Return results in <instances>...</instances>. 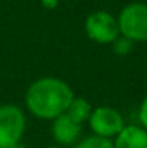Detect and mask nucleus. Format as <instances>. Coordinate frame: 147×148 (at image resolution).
Here are the masks:
<instances>
[{"label": "nucleus", "instance_id": "obj_1", "mask_svg": "<svg viewBox=\"0 0 147 148\" xmlns=\"http://www.w3.org/2000/svg\"><path fill=\"white\" fill-rule=\"evenodd\" d=\"M75 98L73 88L59 77H40L26 91L27 110L37 118L54 120L66 110Z\"/></svg>", "mask_w": 147, "mask_h": 148}, {"label": "nucleus", "instance_id": "obj_2", "mask_svg": "<svg viewBox=\"0 0 147 148\" xmlns=\"http://www.w3.org/2000/svg\"><path fill=\"white\" fill-rule=\"evenodd\" d=\"M120 35L133 43H147V3L133 2L125 5L117 16Z\"/></svg>", "mask_w": 147, "mask_h": 148}, {"label": "nucleus", "instance_id": "obj_3", "mask_svg": "<svg viewBox=\"0 0 147 148\" xmlns=\"http://www.w3.org/2000/svg\"><path fill=\"white\" fill-rule=\"evenodd\" d=\"M26 128V112L19 106H0V148H11L19 143L24 137Z\"/></svg>", "mask_w": 147, "mask_h": 148}, {"label": "nucleus", "instance_id": "obj_4", "mask_svg": "<svg viewBox=\"0 0 147 148\" xmlns=\"http://www.w3.org/2000/svg\"><path fill=\"white\" fill-rule=\"evenodd\" d=\"M84 30L89 40L98 44H112L120 36L117 17L104 10L90 13L84 24Z\"/></svg>", "mask_w": 147, "mask_h": 148}, {"label": "nucleus", "instance_id": "obj_5", "mask_svg": "<svg viewBox=\"0 0 147 148\" xmlns=\"http://www.w3.org/2000/svg\"><path fill=\"white\" fill-rule=\"evenodd\" d=\"M89 126L95 136L114 139L124 129L125 120L117 109L109 106H100L92 109V114L89 117Z\"/></svg>", "mask_w": 147, "mask_h": 148}, {"label": "nucleus", "instance_id": "obj_6", "mask_svg": "<svg viewBox=\"0 0 147 148\" xmlns=\"http://www.w3.org/2000/svg\"><path fill=\"white\" fill-rule=\"evenodd\" d=\"M51 134L54 137V140L57 142V145L60 147H68V145H75L82 134V125L78 121H75L71 117L62 114L57 118L52 120V126H51Z\"/></svg>", "mask_w": 147, "mask_h": 148}, {"label": "nucleus", "instance_id": "obj_7", "mask_svg": "<svg viewBox=\"0 0 147 148\" xmlns=\"http://www.w3.org/2000/svg\"><path fill=\"white\" fill-rule=\"evenodd\" d=\"M112 143L114 148H147V129L141 125H125Z\"/></svg>", "mask_w": 147, "mask_h": 148}, {"label": "nucleus", "instance_id": "obj_8", "mask_svg": "<svg viewBox=\"0 0 147 148\" xmlns=\"http://www.w3.org/2000/svg\"><path fill=\"white\" fill-rule=\"evenodd\" d=\"M92 109L93 107L90 106V103L86 99V98L75 96L73 101L70 103V106L66 107L65 114L68 115V117H71L75 121L84 125L86 121H89V117H90V114H92Z\"/></svg>", "mask_w": 147, "mask_h": 148}, {"label": "nucleus", "instance_id": "obj_9", "mask_svg": "<svg viewBox=\"0 0 147 148\" xmlns=\"http://www.w3.org/2000/svg\"><path fill=\"white\" fill-rule=\"evenodd\" d=\"M73 148H114V143H112V139H106V137H100L92 134V136L79 139Z\"/></svg>", "mask_w": 147, "mask_h": 148}, {"label": "nucleus", "instance_id": "obj_10", "mask_svg": "<svg viewBox=\"0 0 147 148\" xmlns=\"http://www.w3.org/2000/svg\"><path fill=\"white\" fill-rule=\"evenodd\" d=\"M133 44L135 43H133L131 40H128V38H125L120 35V36L112 43V51L117 55H128L133 51Z\"/></svg>", "mask_w": 147, "mask_h": 148}, {"label": "nucleus", "instance_id": "obj_11", "mask_svg": "<svg viewBox=\"0 0 147 148\" xmlns=\"http://www.w3.org/2000/svg\"><path fill=\"white\" fill-rule=\"evenodd\" d=\"M138 117H139V125L144 129H147V95L144 96V99L141 101V104H139Z\"/></svg>", "mask_w": 147, "mask_h": 148}, {"label": "nucleus", "instance_id": "obj_12", "mask_svg": "<svg viewBox=\"0 0 147 148\" xmlns=\"http://www.w3.org/2000/svg\"><path fill=\"white\" fill-rule=\"evenodd\" d=\"M41 5L46 10H54V8H57L59 0H41Z\"/></svg>", "mask_w": 147, "mask_h": 148}, {"label": "nucleus", "instance_id": "obj_13", "mask_svg": "<svg viewBox=\"0 0 147 148\" xmlns=\"http://www.w3.org/2000/svg\"><path fill=\"white\" fill-rule=\"evenodd\" d=\"M11 148H27L26 145H22V142H19V143H16L14 147H11Z\"/></svg>", "mask_w": 147, "mask_h": 148}, {"label": "nucleus", "instance_id": "obj_14", "mask_svg": "<svg viewBox=\"0 0 147 148\" xmlns=\"http://www.w3.org/2000/svg\"><path fill=\"white\" fill-rule=\"evenodd\" d=\"M46 148H65V147H60V145H52V147H46Z\"/></svg>", "mask_w": 147, "mask_h": 148}]
</instances>
